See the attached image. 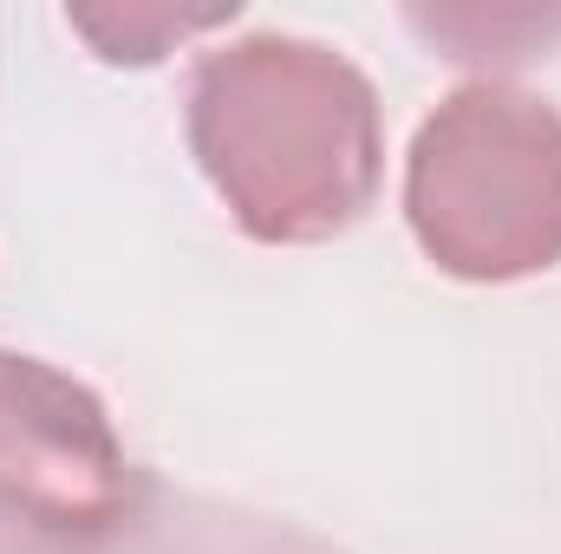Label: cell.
I'll list each match as a JSON object with an SVG mask.
<instances>
[{
    "instance_id": "obj_4",
    "label": "cell",
    "mask_w": 561,
    "mask_h": 554,
    "mask_svg": "<svg viewBox=\"0 0 561 554\" xmlns=\"http://www.w3.org/2000/svg\"><path fill=\"white\" fill-rule=\"evenodd\" d=\"M236 7H150V0H125V7H66V26L79 39H92L99 59L112 66H157L163 53H176L183 39H203L216 26H229Z\"/></svg>"
},
{
    "instance_id": "obj_1",
    "label": "cell",
    "mask_w": 561,
    "mask_h": 554,
    "mask_svg": "<svg viewBox=\"0 0 561 554\" xmlns=\"http://www.w3.org/2000/svg\"><path fill=\"white\" fill-rule=\"evenodd\" d=\"M190 143L229 216L287 249L346 235L386 170L373 79L333 46L287 33H255L196 66Z\"/></svg>"
},
{
    "instance_id": "obj_3",
    "label": "cell",
    "mask_w": 561,
    "mask_h": 554,
    "mask_svg": "<svg viewBox=\"0 0 561 554\" xmlns=\"http://www.w3.org/2000/svg\"><path fill=\"white\" fill-rule=\"evenodd\" d=\"M138 509L112 412L72 372L0 353V554H112Z\"/></svg>"
},
{
    "instance_id": "obj_5",
    "label": "cell",
    "mask_w": 561,
    "mask_h": 554,
    "mask_svg": "<svg viewBox=\"0 0 561 554\" xmlns=\"http://www.w3.org/2000/svg\"><path fill=\"white\" fill-rule=\"evenodd\" d=\"M444 46V59L463 66H523L542 59V46L561 33V20H542L529 7H450V13H412Z\"/></svg>"
},
{
    "instance_id": "obj_2",
    "label": "cell",
    "mask_w": 561,
    "mask_h": 554,
    "mask_svg": "<svg viewBox=\"0 0 561 554\" xmlns=\"http://www.w3.org/2000/svg\"><path fill=\"white\" fill-rule=\"evenodd\" d=\"M405 216L431 268L523 280L561 262V112L516 85H463L405 157Z\"/></svg>"
}]
</instances>
